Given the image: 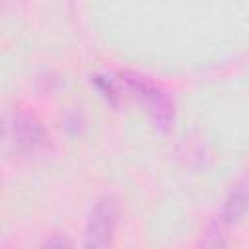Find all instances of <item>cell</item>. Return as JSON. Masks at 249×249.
Instances as JSON below:
<instances>
[{"label":"cell","mask_w":249,"mask_h":249,"mask_svg":"<svg viewBox=\"0 0 249 249\" xmlns=\"http://www.w3.org/2000/svg\"><path fill=\"white\" fill-rule=\"evenodd\" d=\"M117 224H119V198L113 193H105L89 208L84 226L82 249H111Z\"/></svg>","instance_id":"cell-1"},{"label":"cell","mask_w":249,"mask_h":249,"mask_svg":"<svg viewBox=\"0 0 249 249\" xmlns=\"http://www.w3.org/2000/svg\"><path fill=\"white\" fill-rule=\"evenodd\" d=\"M228 226L220 220L214 218L202 231L196 249H228Z\"/></svg>","instance_id":"cell-5"},{"label":"cell","mask_w":249,"mask_h":249,"mask_svg":"<svg viewBox=\"0 0 249 249\" xmlns=\"http://www.w3.org/2000/svg\"><path fill=\"white\" fill-rule=\"evenodd\" d=\"M37 249H74V243L64 233H53L41 241Z\"/></svg>","instance_id":"cell-6"},{"label":"cell","mask_w":249,"mask_h":249,"mask_svg":"<svg viewBox=\"0 0 249 249\" xmlns=\"http://www.w3.org/2000/svg\"><path fill=\"white\" fill-rule=\"evenodd\" d=\"M8 134L18 152H31L45 140V128L41 121L27 111H16L8 124Z\"/></svg>","instance_id":"cell-3"},{"label":"cell","mask_w":249,"mask_h":249,"mask_svg":"<svg viewBox=\"0 0 249 249\" xmlns=\"http://www.w3.org/2000/svg\"><path fill=\"white\" fill-rule=\"evenodd\" d=\"M128 91H132V95H136L146 111L150 113L154 124L158 128H167L173 121V101L167 95V91H163L158 84L150 82L146 76L140 74H132V72H124L119 80Z\"/></svg>","instance_id":"cell-2"},{"label":"cell","mask_w":249,"mask_h":249,"mask_svg":"<svg viewBox=\"0 0 249 249\" xmlns=\"http://www.w3.org/2000/svg\"><path fill=\"white\" fill-rule=\"evenodd\" d=\"M247 212H249V179H243L235 183L226 195L218 218L230 228L239 224L247 216Z\"/></svg>","instance_id":"cell-4"}]
</instances>
